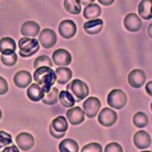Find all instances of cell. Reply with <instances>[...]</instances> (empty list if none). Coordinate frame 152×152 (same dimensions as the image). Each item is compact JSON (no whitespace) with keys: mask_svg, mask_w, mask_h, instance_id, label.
Returning <instances> with one entry per match:
<instances>
[{"mask_svg":"<svg viewBox=\"0 0 152 152\" xmlns=\"http://www.w3.org/2000/svg\"><path fill=\"white\" fill-rule=\"evenodd\" d=\"M34 78L45 93H48L55 85L56 81V75L55 71L50 67H40L35 69Z\"/></svg>","mask_w":152,"mask_h":152,"instance_id":"6da1fadb","label":"cell"},{"mask_svg":"<svg viewBox=\"0 0 152 152\" xmlns=\"http://www.w3.org/2000/svg\"><path fill=\"white\" fill-rule=\"evenodd\" d=\"M18 47L20 49L19 54L23 58L31 57L36 54L40 47V44L39 40L34 38H21L18 41Z\"/></svg>","mask_w":152,"mask_h":152,"instance_id":"7a4b0ae2","label":"cell"},{"mask_svg":"<svg viewBox=\"0 0 152 152\" xmlns=\"http://www.w3.org/2000/svg\"><path fill=\"white\" fill-rule=\"evenodd\" d=\"M66 90L73 95L75 102H80L89 95V86L86 83L78 79L69 82Z\"/></svg>","mask_w":152,"mask_h":152,"instance_id":"3957f363","label":"cell"},{"mask_svg":"<svg viewBox=\"0 0 152 152\" xmlns=\"http://www.w3.org/2000/svg\"><path fill=\"white\" fill-rule=\"evenodd\" d=\"M127 102V97L124 91L121 89H114L108 94L107 104L112 109L121 110L123 109Z\"/></svg>","mask_w":152,"mask_h":152,"instance_id":"277c9868","label":"cell"},{"mask_svg":"<svg viewBox=\"0 0 152 152\" xmlns=\"http://www.w3.org/2000/svg\"><path fill=\"white\" fill-rule=\"evenodd\" d=\"M118 115L116 112L110 108H104L98 115V122L105 127H110L116 123Z\"/></svg>","mask_w":152,"mask_h":152,"instance_id":"5b68a950","label":"cell"},{"mask_svg":"<svg viewBox=\"0 0 152 152\" xmlns=\"http://www.w3.org/2000/svg\"><path fill=\"white\" fill-rule=\"evenodd\" d=\"M56 41H57V37L52 29L45 28L39 35V42L44 48H52L56 44Z\"/></svg>","mask_w":152,"mask_h":152,"instance_id":"8992f818","label":"cell"},{"mask_svg":"<svg viewBox=\"0 0 152 152\" xmlns=\"http://www.w3.org/2000/svg\"><path fill=\"white\" fill-rule=\"evenodd\" d=\"M101 108L100 100L95 97H88L83 104V110L85 115L88 118L96 117Z\"/></svg>","mask_w":152,"mask_h":152,"instance_id":"52a82bcc","label":"cell"},{"mask_svg":"<svg viewBox=\"0 0 152 152\" xmlns=\"http://www.w3.org/2000/svg\"><path fill=\"white\" fill-rule=\"evenodd\" d=\"M15 143L20 150L28 151L34 146L35 140L32 134L28 132H21L16 136Z\"/></svg>","mask_w":152,"mask_h":152,"instance_id":"ba28073f","label":"cell"},{"mask_svg":"<svg viewBox=\"0 0 152 152\" xmlns=\"http://www.w3.org/2000/svg\"><path fill=\"white\" fill-rule=\"evenodd\" d=\"M128 84L132 88L138 89L144 86L146 81V75L141 69H133L127 77Z\"/></svg>","mask_w":152,"mask_h":152,"instance_id":"9c48e42d","label":"cell"},{"mask_svg":"<svg viewBox=\"0 0 152 152\" xmlns=\"http://www.w3.org/2000/svg\"><path fill=\"white\" fill-rule=\"evenodd\" d=\"M77 27L75 21L72 20H64L61 21L58 27V32L62 38L69 39L73 38L76 34Z\"/></svg>","mask_w":152,"mask_h":152,"instance_id":"30bf717a","label":"cell"},{"mask_svg":"<svg viewBox=\"0 0 152 152\" xmlns=\"http://www.w3.org/2000/svg\"><path fill=\"white\" fill-rule=\"evenodd\" d=\"M124 27L129 32H138L142 28V21L140 17L135 13H129L124 18Z\"/></svg>","mask_w":152,"mask_h":152,"instance_id":"8fae6325","label":"cell"},{"mask_svg":"<svg viewBox=\"0 0 152 152\" xmlns=\"http://www.w3.org/2000/svg\"><path fill=\"white\" fill-rule=\"evenodd\" d=\"M52 60L57 66H69L72 62V56L65 49H58L52 54Z\"/></svg>","mask_w":152,"mask_h":152,"instance_id":"7c38bea8","label":"cell"},{"mask_svg":"<svg viewBox=\"0 0 152 152\" xmlns=\"http://www.w3.org/2000/svg\"><path fill=\"white\" fill-rule=\"evenodd\" d=\"M66 117L70 124L77 126L81 124L85 121V113L80 107H72L67 111Z\"/></svg>","mask_w":152,"mask_h":152,"instance_id":"4fadbf2b","label":"cell"},{"mask_svg":"<svg viewBox=\"0 0 152 152\" xmlns=\"http://www.w3.org/2000/svg\"><path fill=\"white\" fill-rule=\"evenodd\" d=\"M133 144L139 150H145L150 147L151 138L147 132L138 131L133 136Z\"/></svg>","mask_w":152,"mask_h":152,"instance_id":"5bb4252c","label":"cell"},{"mask_svg":"<svg viewBox=\"0 0 152 152\" xmlns=\"http://www.w3.org/2000/svg\"><path fill=\"white\" fill-rule=\"evenodd\" d=\"M40 32L39 25L34 21H25L21 28V34L24 37L28 38H35L37 35H39Z\"/></svg>","mask_w":152,"mask_h":152,"instance_id":"9a60e30c","label":"cell"},{"mask_svg":"<svg viewBox=\"0 0 152 152\" xmlns=\"http://www.w3.org/2000/svg\"><path fill=\"white\" fill-rule=\"evenodd\" d=\"M33 78L31 74L26 70H21L15 75L13 78L14 84L19 88H27L32 83Z\"/></svg>","mask_w":152,"mask_h":152,"instance_id":"2e32d148","label":"cell"},{"mask_svg":"<svg viewBox=\"0 0 152 152\" xmlns=\"http://www.w3.org/2000/svg\"><path fill=\"white\" fill-rule=\"evenodd\" d=\"M104 27V21L101 19H93L86 21L84 24V30L86 34L96 35L101 32Z\"/></svg>","mask_w":152,"mask_h":152,"instance_id":"e0dca14e","label":"cell"},{"mask_svg":"<svg viewBox=\"0 0 152 152\" xmlns=\"http://www.w3.org/2000/svg\"><path fill=\"white\" fill-rule=\"evenodd\" d=\"M27 96L33 102L41 101L45 97V92L37 83L32 84L27 90Z\"/></svg>","mask_w":152,"mask_h":152,"instance_id":"ac0fdd59","label":"cell"},{"mask_svg":"<svg viewBox=\"0 0 152 152\" xmlns=\"http://www.w3.org/2000/svg\"><path fill=\"white\" fill-rule=\"evenodd\" d=\"M138 15L144 20L152 18V0H142L138 8Z\"/></svg>","mask_w":152,"mask_h":152,"instance_id":"d6986e66","label":"cell"},{"mask_svg":"<svg viewBox=\"0 0 152 152\" xmlns=\"http://www.w3.org/2000/svg\"><path fill=\"white\" fill-rule=\"evenodd\" d=\"M55 73L56 75V82L60 85H65L66 83H69L73 76L71 69H69L67 67L57 68L56 69Z\"/></svg>","mask_w":152,"mask_h":152,"instance_id":"ffe728a7","label":"cell"},{"mask_svg":"<svg viewBox=\"0 0 152 152\" xmlns=\"http://www.w3.org/2000/svg\"><path fill=\"white\" fill-rule=\"evenodd\" d=\"M101 12H102V10L98 4H91L86 5L84 9L83 15L86 20L90 21L93 19H97V17L101 15Z\"/></svg>","mask_w":152,"mask_h":152,"instance_id":"44dd1931","label":"cell"},{"mask_svg":"<svg viewBox=\"0 0 152 152\" xmlns=\"http://www.w3.org/2000/svg\"><path fill=\"white\" fill-rule=\"evenodd\" d=\"M16 45L15 42L10 37H5L0 39V52L1 54H8L15 52Z\"/></svg>","mask_w":152,"mask_h":152,"instance_id":"7402d4cb","label":"cell"},{"mask_svg":"<svg viewBox=\"0 0 152 152\" xmlns=\"http://www.w3.org/2000/svg\"><path fill=\"white\" fill-rule=\"evenodd\" d=\"M55 131L60 133H63L68 131L69 128V123H68V120L67 118L59 115L57 117H56L50 125Z\"/></svg>","mask_w":152,"mask_h":152,"instance_id":"603a6c76","label":"cell"},{"mask_svg":"<svg viewBox=\"0 0 152 152\" xmlns=\"http://www.w3.org/2000/svg\"><path fill=\"white\" fill-rule=\"evenodd\" d=\"M60 152H79V145L72 138L63 139L58 146Z\"/></svg>","mask_w":152,"mask_h":152,"instance_id":"cb8c5ba5","label":"cell"},{"mask_svg":"<svg viewBox=\"0 0 152 152\" xmlns=\"http://www.w3.org/2000/svg\"><path fill=\"white\" fill-rule=\"evenodd\" d=\"M58 98H59L60 103L65 108H72L75 104V97H73V95L67 90L60 91Z\"/></svg>","mask_w":152,"mask_h":152,"instance_id":"d4e9b609","label":"cell"},{"mask_svg":"<svg viewBox=\"0 0 152 152\" xmlns=\"http://www.w3.org/2000/svg\"><path fill=\"white\" fill-rule=\"evenodd\" d=\"M63 5L69 14L78 15L81 11V4L80 0H64Z\"/></svg>","mask_w":152,"mask_h":152,"instance_id":"484cf974","label":"cell"},{"mask_svg":"<svg viewBox=\"0 0 152 152\" xmlns=\"http://www.w3.org/2000/svg\"><path fill=\"white\" fill-rule=\"evenodd\" d=\"M132 122L138 128H144L149 124V118L144 112H137L132 118Z\"/></svg>","mask_w":152,"mask_h":152,"instance_id":"4316f807","label":"cell"},{"mask_svg":"<svg viewBox=\"0 0 152 152\" xmlns=\"http://www.w3.org/2000/svg\"><path fill=\"white\" fill-rule=\"evenodd\" d=\"M58 96H59V91L56 87H52L50 92L47 93L46 96L42 99L43 104L46 105H54L58 102Z\"/></svg>","mask_w":152,"mask_h":152,"instance_id":"83f0119b","label":"cell"},{"mask_svg":"<svg viewBox=\"0 0 152 152\" xmlns=\"http://www.w3.org/2000/svg\"><path fill=\"white\" fill-rule=\"evenodd\" d=\"M1 62L4 65L7 67H12L17 62V55L15 52L2 54L1 55Z\"/></svg>","mask_w":152,"mask_h":152,"instance_id":"f1b7e54d","label":"cell"},{"mask_svg":"<svg viewBox=\"0 0 152 152\" xmlns=\"http://www.w3.org/2000/svg\"><path fill=\"white\" fill-rule=\"evenodd\" d=\"M44 66L50 67V68H51L53 66V62L48 56H40L37 57L34 62V67L35 69L40 68V67H44Z\"/></svg>","mask_w":152,"mask_h":152,"instance_id":"f546056e","label":"cell"},{"mask_svg":"<svg viewBox=\"0 0 152 152\" xmlns=\"http://www.w3.org/2000/svg\"><path fill=\"white\" fill-rule=\"evenodd\" d=\"M11 144H13L12 136L6 132L0 131V152Z\"/></svg>","mask_w":152,"mask_h":152,"instance_id":"4dcf8cb0","label":"cell"},{"mask_svg":"<svg viewBox=\"0 0 152 152\" xmlns=\"http://www.w3.org/2000/svg\"><path fill=\"white\" fill-rule=\"evenodd\" d=\"M81 152H103V148L98 143H90L84 146Z\"/></svg>","mask_w":152,"mask_h":152,"instance_id":"1f68e13d","label":"cell"},{"mask_svg":"<svg viewBox=\"0 0 152 152\" xmlns=\"http://www.w3.org/2000/svg\"><path fill=\"white\" fill-rule=\"evenodd\" d=\"M104 152H123V149L118 143L112 142L105 146Z\"/></svg>","mask_w":152,"mask_h":152,"instance_id":"d6a6232c","label":"cell"},{"mask_svg":"<svg viewBox=\"0 0 152 152\" xmlns=\"http://www.w3.org/2000/svg\"><path fill=\"white\" fill-rule=\"evenodd\" d=\"M9 91V86L8 82L4 78L0 76V95H4L6 94Z\"/></svg>","mask_w":152,"mask_h":152,"instance_id":"836d02e7","label":"cell"},{"mask_svg":"<svg viewBox=\"0 0 152 152\" xmlns=\"http://www.w3.org/2000/svg\"><path fill=\"white\" fill-rule=\"evenodd\" d=\"M49 132H50V134L53 137V138H56V139H59V138H63L66 134V132H63V133H60V132H57L56 131H55L50 126H49Z\"/></svg>","mask_w":152,"mask_h":152,"instance_id":"e575fe53","label":"cell"},{"mask_svg":"<svg viewBox=\"0 0 152 152\" xmlns=\"http://www.w3.org/2000/svg\"><path fill=\"white\" fill-rule=\"evenodd\" d=\"M1 152H20L18 147L14 144H11L10 145L7 146L6 148H4Z\"/></svg>","mask_w":152,"mask_h":152,"instance_id":"d590c367","label":"cell"},{"mask_svg":"<svg viewBox=\"0 0 152 152\" xmlns=\"http://www.w3.org/2000/svg\"><path fill=\"white\" fill-rule=\"evenodd\" d=\"M145 91L147 92V94L149 96L152 97V80L149 81L148 83H146L145 85Z\"/></svg>","mask_w":152,"mask_h":152,"instance_id":"8d00e7d4","label":"cell"},{"mask_svg":"<svg viewBox=\"0 0 152 152\" xmlns=\"http://www.w3.org/2000/svg\"><path fill=\"white\" fill-rule=\"evenodd\" d=\"M97 1L99 2V4H101L104 6H110L111 4H113L115 2V0H97Z\"/></svg>","mask_w":152,"mask_h":152,"instance_id":"74e56055","label":"cell"},{"mask_svg":"<svg viewBox=\"0 0 152 152\" xmlns=\"http://www.w3.org/2000/svg\"><path fill=\"white\" fill-rule=\"evenodd\" d=\"M95 0H80V4H82L83 5H88V4H93Z\"/></svg>","mask_w":152,"mask_h":152,"instance_id":"f35d334b","label":"cell"},{"mask_svg":"<svg viewBox=\"0 0 152 152\" xmlns=\"http://www.w3.org/2000/svg\"><path fill=\"white\" fill-rule=\"evenodd\" d=\"M147 33H148V35L152 39V23L149 25L148 29H147Z\"/></svg>","mask_w":152,"mask_h":152,"instance_id":"ab89813d","label":"cell"},{"mask_svg":"<svg viewBox=\"0 0 152 152\" xmlns=\"http://www.w3.org/2000/svg\"><path fill=\"white\" fill-rule=\"evenodd\" d=\"M2 119V111H1V110H0V120Z\"/></svg>","mask_w":152,"mask_h":152,"instance_id":"60d3db41","label":"cell"},{"mask_svg":"<svg viewBox=\"0 0 152 152\" xmlns=\"http://www.w3.org/2000/svg\"><path fill=\"white\" fill-rule=\"evenodd\" d=\"M140 152H152L151 151H140Z\"/></svg>","mask_w":152,"mask_h":152,"instance_id":"b9f144b4","label":"cell"},{"mask_svg":"<svg viewBox=\"0 0 152 152\" xmlns=\"http://www.w3.org/2000/svg\"><path fill=\"white\" fill-rule=\"evenodd\" d=\"M151 111H152V103L151 104Z\"/></svg>","mask_w":152,"mask_h":152,"instance_id":"7bdbcfd3","label":"cell"}]
</instances>
